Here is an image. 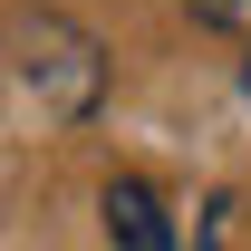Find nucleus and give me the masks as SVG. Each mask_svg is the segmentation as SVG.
I'll return each mask as SVG.
<instances>
[{
    "label": "nucleus",
    "mask_w": 251,
    "mask_h": 251,
    "mask_svg": "<svg viewBox=\"0 0 251 251\" xmlns=\"http://www.w3.org/2000/svg\"><path fill=\"white\" fill-rule=\"evenodd\" d=\"M0 58H10V77H20V97H39V116H97V97H106V49H97L68 10H0Z\"/></svg>",
    "instance_id": "nucleus-1"
},
{
    "label": "nucleus",
    "mask_w": 251,
    "mask_h": 251,
    "mask_svg": "<svg viewBox=\"0 0 251 251\" xmlns=\"http://www.w3.org/2000/svg\"><path fill=\"white\" fill-rule=\"evenodd\" d=\"M106 242H116V251H174V222H164L155 184H135V174L106 184Z\"/></svg>",
    "instance_id": "nucleus-2"
},
{
    "label": "nucleus",
    "mask_w": 251,
    "mask_h": 251,
    "mask_svg": "<svg viewBox=\"0 0 251 251\" xmlns=\"http://www.w3.org/2000/svg\"><path fill=\"white\" fill-rule=\"evenodd\" d=\"M193 20H213V29H242V20H251V0H193Z\"/></svg>",
    "instance_id": "nucleus-3"
},
{
    "label": "nucleus",
    "mask_w": 251,
    "mask_h": 251,
    "mask_svg": "<svg viewBox=\"0 0 251 251\" xmlns=\"http://www.w3.org/2000/svg\"><path fill=\"white\" fill-rule=\"evenodd\" d=\"M242 87H251V68H242Z\"/></svg>",
    "instance_id": "nucleus-4"
}]
</instances>
